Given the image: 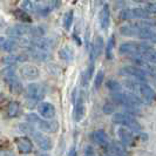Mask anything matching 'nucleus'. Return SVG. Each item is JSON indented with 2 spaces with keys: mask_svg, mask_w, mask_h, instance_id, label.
<instances>
[{
  "mask_svg": "<svg viewBox=\"0 0 156 156\" xmlns=\"http://www.w3.org/2000/svg\"><path fill=\"white\" fill-rule=\"evenodd\" d=\"M21 7H23V12H26V13L34 12V9H35V8H34V5H33V2H32L31 0H23Z\"/></svg>",
  "mask_w": 156,
  "mask_h": 156,
  "instance_id": "33",
  "label": "nucleus"
},
{
  "mask_svg": "<svg viewBox=\"0 0 156 156\" xmlns=\"http://www.w3.org/2000/svg\"><path fill=\"white\" fill-rule=\"evenodd\" d=\"M45 88L39 85V83H30L27 86V95H28V99L32 100L33 102H39L41 101L44 98H45Z\"/></svg>",
  "mask_w": 156,
  "mask_h": 156,
  "instance_id": "8",
  "label": "nucleus"
},
{
  "mask_svg": "<svg viewBox=\"0 0 156 156\" xmlns=\"http://www.w3.org/2000/svg\"><path fill=\"white\" fill-rule=\"evenodd\" d=\"M109 146L110 150V155L114 156H126L125 147L121 144V143H117V142H112Z\"/></svg>",
  "mask_w": 156,
  "mask_h": 156,
  "instance_id": "25",
  "label": "nucleus"
},
{
  "mask_svg": "<svg viewBox=\"0 0 156 156\" xmlns=\"http://www.w3.org/2000/svg\"><path fill=\"white\" fill-rule=\"evenodd\" d=\"M37 156H49L48 154H46V153H41V151H38L37 153Z\"/></svg>",
  "mask_w": 156,
  "mask_h": 156,
  "instance_id": "38",
  "label": "nucleus"
},
{
  "mask_svg": "<svg viewBox=\"0 0 156 156\" xmlns=\"http://www.w3.org/2000/svg\"><path fill=\"white\" fill-rule=\"evenodd\" d=\"M5 82H6V85L8 86L9 90H11L12 93H14V94L23 93V85H21V82L19 81V79L16 78V76L5 79Z\"/></svg>",
  "mask_w": 156,
  "mask_h": 156,
  "instance_id": "21",
  "label": "nucleus"
},
{
  "mask_svg": "<svg viewBox=\"0 0 156 156\" xmlns=\"http://www.w3.org/2000/svg\"><path fill=\"white\" fill-rule=\"evenodd\" d=\"M105 80V72L103 70H99L95 75V79H94V88L98 90L100 89V87L102 86V82Z\"/></svg>",
  "mask_w": 156,
  "mask_h": 156,
  "instance_id": "31",
  "label": "nucleus"
},
{
  "mask_svg": "<svg viewBox=\"0 0 156 156\" xmlns=\"http://www.w3.org/2000/svg\"><path fill=\"white\" fill-rule=\"evenodd\" d=\"M92 140L96 143V144H99V146H102V147H106V146H108L109 143H108V136H107V134L105 130H95L92 133Z\"/></svg>",
  "mask_w": 156,
  "mask_h": 156,
  "instance_id": "18",
  "label": "nucleus"
},
{
  "mask_svg": "<svg viewBox=\"0 0 156 156\" xmlns=\"http://www.w3.org/2000/svg\"><path fill=\"white\" fill-rule=\"evenodd\" d=\"M103 113L107 114V115H110V114H114L115 113V105L112 103V102H106L105 106H103Z\"/></svg>",
  "mask_w": 156,
  "mask_h": 156,
  "instance_id": "34",
  "label": "nucleus"
},
{
  "mask_svg": "<svg viewBox=\"0 0 156 156\" xmlns=\"http://www.w3.org/2000/svg\"><path fill=\"white\" fill-rule=\"evenodd\" d=\"M19 129L23 132V133L28 134L30 136H32V139L34 140V142L37 143V146L39 147L41 150L44 151H48L53 148V141L51 140L48 136H46L45 134H42L41 132L34 129V127L30 123H23L19 126Z\"/></svg>",
  "mask_w": 156,
  "mask_h": 156,
  "instance_id": "1",
  "label": "nucleus"
},
{
  "mask_svg": "<svg viewBox=\"0 0 156 156\" xmlns=\"http://www.w3.org/2000/svg\"><path fill=\"white\" fill-rule=\"evenodd\" d=\"M14 16L18 20H20V21H23L25 23H32V19L30 14L28 13H26V12H23L21 9H16V12H14Z\"/></svg>",
  "mask_w": 156,
  "mask_h": 156,
  "instance_id": "30",
  "label": "nucleus"
},
{
  "mask_svg": "<svg viewBox=\"0 0 156 156\" xmlns=\"http://www.w3.org/2000/svg\"><path fill=\"white\" fill-rule=\"evenodd\" d=\"M119 18L123 21L128 20H134V19H143V20H149L151 18V14L148 13L144 8H126L122 9L119 14Z\"/></svg>",
  "mask_w": 156,
  "mask_h": 156,
  "instance_id": "5",
  "label": "nucleus"
},
{
  "mask_svg": "<svg viewBox=\"0 0 156 156\" xmlns=\"http://www.w3.org/2000/svg\"><path fill=\"white\" fill-rule=\"evenodd\" d=\"M155 76H156V75H155Z\"/></svg>",
  "mask_w": 156,
  "mask_h": 156,
  "instance_id": "41",
  "label": "nucleus"
},
{
  "mask_svg": "<svg viewBox=\"0 0 156 156\" xmlns=\"http://www.w3.org/2000/svg\"><path fill=\"white\" fill-rule=\"evenodd\" d=\"M119 74L123 75V76H130L134 80H137V81H141V82H146L147 76H148L143 70L140 69L136 66H125V67H122L121 69L119 70Z\"/></svg>",
  "mask_w": 156,
  "mask_h": 156,
  "instance_id": "6",
  "label": "nucleus"
},
{
  "mask_svg": "<svg viewBox=\"0 0 156 156\" xmlns=\"http://www.w3.org/2000/svg\"><path fill=\"white\" fill-rule=\"evenodd\" d=\"M16 147H18V150L20 154L23 155H27L33 151V143L30 137L27 136H20V137H16Z\"/></svg>",
  "mask_w": 156,
  "mask_h": 156,
  "instance_id": "12",
  "label": "nucleus"
},
{
  "mask_svg": "<svg viewBox=\"0 0 156 156\" xmlns=\"http://www.w3.org/2000/svg\"><path fill=\"white\" fill-rule=\"evenodd\" d=\"M20 112V103L18 101H11L8 102L7 105V115L8 117L13 119V117H16L18 114Z\"/></svg>",
  "mask_w": 156,
  "mask_h": 156,
  "instance_id": "26",
  "label": "nucleus"
},
{
  "mask_svg": "<svg viewBox=\"0 0 156 156\" xmlns=\"http://www.w3.org/2000/svg\"><path fill=\"white\" fill-rule=\"evenodd\" d=\"M18 48V42L16 39H5L2 37H0V51H5V52H14Z\"/></svg>",
  "mask_w": 156,
  "mask_h": 156,
  "instance_id": "19",
  "label": "nucleus"
},
{
  "mask_svg": "<svg viewBox=\"0 0 156 156\" xmlns=\"http://www.w3.org/2000/svg\"><path fill=\"white\" fill-rule=\"evenodd\" d=\"M73 19H74V12L72 9L65 13V16H63V28L66 31L70 30V26L73 23Z\"/></svg>",
  "mask_w": 156,
  "mask_h": 156,
  "instance_id": "29",
  "label": "nucleus"
},
{
  "mask_svg": "<svg viewBox=\"0 0 156 156\" xmlns=\"http://www.w3.org/2000/svg\"><path fill=\"white\" fill-rule=\"evenodd\" d=\"M103 48H105L103 38H102L101 35H98V37L95 38V40H94V42H93V45L90 46V48H89V49H92V52L94 53L95 58L98 59V58L101 55L102 52H103Z\"/></svg>",
  "mask_w": 156,
  "mask_h": 156,
  "instance_id": "22",
  "label": "nucleus"
},
{
  "mask_svg": "<svg viewBox=\"0 0 156 156\" xmlns=\"http://www.w3.org/2000/svg\"><path fill=\"white\" fill-rule=\"evenodd\" d=\"M99 21H100V27L102 31H108L110 23V9L108 4H105L102 6L101 11L99 13Z\"/></svg>",
  "mask_w": 156,
  "mask_h": 156,
  "instance_id": "16",
  "label": "nucleus"
},
{
  "mask_svg": "<svg viewBox=\"0 0 156 156\" xmlns=\"http://www.w3.org/2000/svg\"><path fill=\"white\" fill-rule=\"evenodd\" d=\"M38 112L45 120H52L56 115L54 105H52L51 102H40L38 105Z\"/></svg>",
  "mask_w": 156,
  "mask_h": 156,
  "instance_id": "10",
  "label": "nucleus"
},
{
  "mask_svg": "<svg viewBox=\"0 0 156 156\" xmlns=\"http://www.w3.org/2000/svg\"><path fill=\"white\" fill-rule=\"evenodd\" d=\"M30 31H31V27L30 26H26V25H16V26H12L7 30V34L9 37H12V39H19V38H23V35H30Z\"/></svg>",
  "mask_w": 156,
  "mask_h": 156,
  "instance_id": "14",
  "label": "nucleus"
},
{
  "mask_svg": "<svg viewBox=\"0 0 156 156\" xmlns=\"http://www.w3.org/2000/svg\"><path fill=\"white\" fill-rule=\"evenodd\" d=\"M114 46H115V37L114 35H112L108 40V42H107V46H106V59L107 60H113V58H114V54H113V52H114Z\"/></svg>",
  "mask_w": 156,
  "mask_h": 156,
  "instance_id": "27",
  "label": "nucleus"
},
{
  "mask_svg": "<svg viewBox=\"0 0 156 156\" xmlns=\"http://www.w3.org/2000/svg\"><path fill=\"white\" fill-rule=\"evenodd\" d=\"M106 86H107V88L112 92V94L122 92V86H121V83H120V82H117L116 80H114V79L108 80V81L106 82Z\"/></svg>",
  "mask_w": 156,
  "mask_h": 156,
  "instance_id": "28",
  "label": "nucleus"
},
{
  "mask_svg": "<svg viewBox=\"0 0 156 156\" xmlns=\"http://www.w3.org/2000/svg\"><path fill=\"white\" fill-rule=\"evenodd\" d=\"M30 48H35L44 52H49L53 48V41L45 38H34L31 40V47Z\"/></svg>",
  "mask_w": 156,
  "mask_h": 156,
  "instance_id": "15",
  "label": "nucleus"
},
{
  "mask_svg": "<svg viewBox=\"0 0 156 156\" xmlns=\"http://www.w3.org/2000/svg\"><path fill=\"white\" fill-rule=\"evenodd\" d=\"M59 6V0H37L34 8L40 16H48L54 8Z\"/></svg>",
  "mask_w": 156,
  "mask_h": 156,
  "instance_id": "7",
  "label": "nucleus"
},
{
  "mask_svg": "<svg viewBox=\"0 0 156 156\" xmlns=\"http://www.w3.org/2000/svg\"><path fill=\"white\" fill-rule=\"evenodd\" d=\"M150 41H151V42H154V44H156V32L154 33V35L151 37V39H150Z\"/></svg>",
  "mask_w": 156,
  "mask_h": 156,
  "instance_id": "37",
  "label": "nucleus"
},
{
  "mask_svg": "<svg viewBox=\"0 0 156 156\" xmlns=\"http://www.w3.org/2000/svg\"><path fill=\"white\" fill-rule=\"evenodd\" d=\"M28 52H30V55L34 60L40 61V62H45V61H48L51 59L49 52H44V51L35 49V48H28Z\"/></svg>",
  "mask_w": 156,
  "mask_h": 156,
  "instance_id": "20",
  "label": "nucleus"
},
{
  "mask_svg": "<svg viewBox=\"0 0 156 156\" xmlns=\"http://www.w3.org/2000/svg\"><path fill=\"white\" fill-rule=\"evenodd\" d=\"M123 1H127V0H123Z\"/></svg>",
  "mask_w": 156,
  "mask_h": 156,
  "instance_id": "40",
  "label": "nucleus"
},
{
  "mask_svg": "<svg viewBox=\"0 0 156 156\" xmlns=\"http://www.w3.org/2000/svg\"><path fill=\"white\" fill-rule=\"evenodd\" d=\"M20 73L23 75V78L27 79V80H34V79L39 78L40 72L39 68L34 65H25L21 67Z\"/></svg>",
  "mask_w": 156,
  "mask_h": 156,
  "instance_id": "17",
  "label": "nucleus"
},
{
  "mask_svg": "<svg viewBox=\"0 0 156 156\" xmlns=\"http://www.w3.org/2000/svg\"><path fill=\"white\" fill-rule=\"evenodd\" d=\"M26 121L30 125L37 126L38 130L41 132H46V133H56L59 130V123L56 121H49V120H45L39 117V115L34 114V113H30L26 115Z\"/></svg>",
  "mask_w": 156,
  "mask_h": 156,
  "instance_id": "2",
  "label": "nucleus"
},
{
  "mask_svg": "<svg viewBox=\"0 0 156 156\" xmlns=\"http://www.w3.org/2000/svg\"><path fill=\"white\" fill-rule=\"evenodd\" d=\"M86 115V106H85V98L83 94L80 93L76 99V101L74 102V112H73V116L76 122H80Z\"/></svg>",
  "mask_w": 156,
  "mask_h": 156,
  "instance_id": "9",
  "label": "nucleus"
},
{
  "mask_svg": "<svg viewBox=\"0 0 156 156\" xmlns=\"http://www.w3.org/2000/svg\"><path fill=\"white\" fill-rule=\"evenodd\" d=\"M70 156H76V154H75V151H74V150H72V155Z\"/></svg>",
  "mask_w": 156,
  "mask_h": 156,
  "instance_id": "39",
  "label": "nucleus"
},
{
  "mask_svg": "<svg viewBox=\"0 0 156 156\" xmlns=\"http://www.w3.org/2000/svg\"><path fill=\"white\" fill-rule=\"evenodd\" d=\"M117 136L120 139V143L123 147H129L134 143V135L133 132L127 129L125 127H120L117 129Z\"/></svg>",
  "mask_w": 156,
  "mask_h": 156,
  "instance_id": "13",
  "label": "nucleus"
},
{
  "mask_svg": "<svg viewBox=\"0 0 156 156\" xmlns=\"http://www.w3.org/2000/svg\"><path fill=\"white\" fill-rule=\"evenodd\" d=\"M59 56H60V59L63 60V61L70 62L74 59V52H73V49L70 47L65 46L59 51Z\"/></svg>",
  "mask_w": 156,
  "mask_h": 156,
  "instance_id": "24",
  "label": "nucleus"
},
{
  "mask_svg": "<svg viewBox=\"0 0 156 156\" xmlns=\"http://www.w3.org/2000/svg\"><path fill=\"white\" fill-rule=\"evenodd\" d=\"M130 58H132V56H130ZM136 58H140V59L147 61V62L156 65V51L154 48L148 49V51H146V52H142L141 54L136 55Z\"/></svg>",
  "mask_w": 156,
  "mask_h": 156,
  "instance_id": "23",
  "label": "nucleus"
},
{
  "mask_svg": "<svg viewBox=\"0 0 156 156\" xmlns=\"http://www.w3.org/2000/svg\"><path fill=\"white\" fill-rule=\"evenodd\" d=\"M135 2H139V4H147L148 0H134Z\"/></svg>",
  "mask_w": 156,
  "mask_h": 156,
  "instance_id": "36",
  "label": "nucleus"
},
{
  "mask_svg": "<svg viewBox=\"0 0 156 156\" xmlns=\"http://www.w3.org/2000/svg\"><path fill=\"white\" fill-rule=\"evenodd\" d=\"M144 9H146L148 13H150L151 16H153V14H156V2L146 4V7H144Z\"/></svg>",
  "mask_w": 156,
  "mask_h": 156,
  "instance_id": "35",
  "label": "nucleus"
},
{
  "mask_svg": "<svg viewBox=\"0 0 156 156\" xmlns=\"http://www.w3.org/2000/svg\"><path fill=\"white\" fill-rule=\"evenodd\" d=\"M153 47L147 42H137V41H127L121 44L119 47V53L123 55L130 56H136L141 54L142 52H146L148 49H151Z\"/></svg>",
  "mask_w": 156,
  "mask_h": 156,
  "instance_id": "3",
  "label": "nucleus"
},
{
  "mask_svg": "<svg viewBox=\"0 0 156 156\" xmlns=\"http://www.w3.org/2000/svg\"><path fill=\"white\" fill-rule=\"evenodd\" d=\"M1 75L4 76V80H5V79H9V78H13V76H16L14 66H7V67H5L4 69L1 70Z\"/></svg>",
  "mask_w": 156,
  "mask_h": 156,
  "instance_id": "32",
  "label": "nucleus"
},
{
  "mask_svg": "<svg viewBox=\"0 0 156 156\" xmlns=\"http://www.w3.org/2000/svg\"><path fill=\"white\" fill-rule=\"evenodd\" d=\"M112 121H113V123L122 126L132 132L139 133L141 130V125L139 123V121L127 113H114L113 117H112Z\"/></svg>",
  "mask_w": 156,
  "mask_h": 156,
  "instance_id": "4",
  "label": "nucleus"
},
{
  "mask_svg": "<svg viewBox=\"0 0 156 156\" xmlns=\"http://www.w3.org/2000/svg\"><path fill=\"white\" fill-rule=\"evenodd\" d=\"M130 60L135 63L136 67H139L140 69H142L147 75H151V76H155L156 75V66L153 63H149L144 60H142L140 58H136V56H132Z\"/></svg>",
  "mask_w": 156,
  "mask_h": 156,
  "instance_id": "11",
  "label": "nucleus"
}]
</instances>
